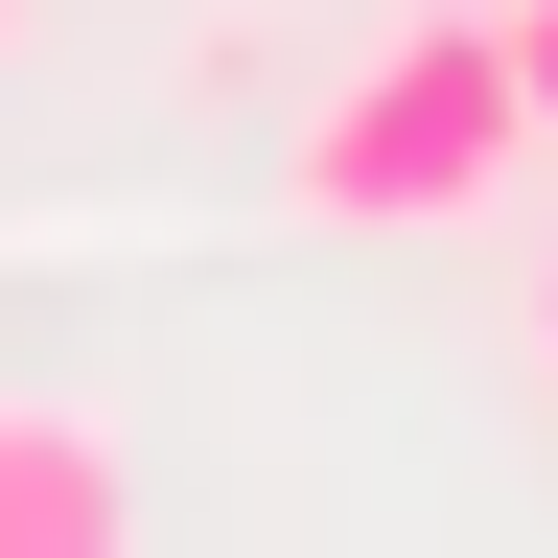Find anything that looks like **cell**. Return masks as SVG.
<instances>
[{
	"label": "cell",
	"instance_id": "4",
	"mask_svg": "<svg viewBox=\"0 0 558 558\" xmlns=\"http://www.w3.org/2000/svg\"><path fill=\"white\" fill-rule=\"evenodd\" d=\"M535 396H558V279H535Z\"/></svg>",
	"mask_w": 558,
	"mask_h": 558
},
{
	"label": "cell",
	"instance_id": "5",
	"mask_svg": "<svg viewBox=\"0 0 558 558\" xmlns=\"http://www.w3.org/2000/svg\"><path fill=\"white\" fill-rule=\"evenodd\" d=\"M0 47H24V0H0Z\"/></svg>",
	"mask_w": 558,
	"mask_h": 558
},
{
	"label": "cell",
	"instance_id": "2",
	"mask_svg": "<svg viewBox=\"0 0 558 558\" xmlns=\"http://www.w3.org/2000/svg\"><path fill=\"white\" fill-rule=\"evenodd\" d=\"M140 535V442L94 396H0V558H117Z\"/></svg>",
	"mask_w": 558,
	"mask_h": 558
},
{
	"label": "cell",
	"instance_id": "1",
	"mask_svg": "<svg viewBox=\"0 0 558 558\" xmlns=\"http://www.w3.org/2000/svg\"><path fill=\"white\" fill-rule=\"evenodd\" d=\"M512 186H535L512 0H396V24L303 94V140H279V209H303V233H488Z\"/></svg>",
	"mask_w": 558,
	"mask_h": 558
},
{
	"label": "cell",
	"instance_id": "3",
	"mask_svg": "<svg viewBox=\"0 0 558 558\" xmlns=\"http://www.w3.org/2000/svg\"><path fill=\"white\" fill-rule=\"evenodd\" d=\"M512 70H535V163H558V0H512Z\"/></svg>",
	"mask_w": 558,
	"mask_h": 558
}]
</instances>
